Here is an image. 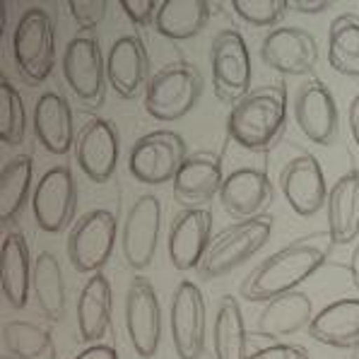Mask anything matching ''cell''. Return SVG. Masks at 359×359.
<instances>
[{"label": "cell", "mask_w": 359, "mask_h": 359, "mask_svg": "<svg viewBox=\"0 0 359 359\" xmlns=\"http://www.w3.org/2000/svg\"><path fill=\"white\" fill-rule=\"evenodd\" d=\"M275 201V186L270 176L263 169L256 167H241L227 174L219 191V203L229 217L253 219L268 215L265 210Z\"/></svg>", "instance_id": "19"}, {"label": "cell", "mask_w": 359, "mask_h": 359, "mask_svg": "<svg viewBox=\"0 0 359 359\" xmlns=\"http://www.w3.org/2000/svg\"><path fill=\"white\" fill-rule=\"evenodd\" d=\"M109 87L121 99H135L147 90L150 77V53L137 34H123L111 43L107 53Z\"/></svg>", "instance_id": "20"}, {"label": "cell", "mask_w": 359, "mask_h": 359, "mask_svg": "<svg viewBox=\"0 0 359 359\" xmlns=\"http://www.w3.org/2000/svg\"><path fill=\"white\" fill-rule=\"evenodd\" d=\"M126 18L135 27H154V18H157L159 3L154 0H123L121 3Z\"/></svg>", "instance_id": "37"}, {"label": "cell", "mask_w": 359, "mask_h": 359, "mask_svg": "<svg viewBox=\"0 0 359 359\" xmlns=\"http://www.w3.org/2000/svg\"><path fill=\"white\" fill-rule=\"evenodd\" d=\"M313 316H316V311H313L311 297L302 290L290 292V294L275 297V299L263 304L253 335L270 342H285V338H290V335L309 330Z\"/></svg>", "instance_id": "23"}, {"label": "cell", "mask_w": 359, "mask_h": 359, "mask_svg": "<svg viewBox=\"0 0 359 359\" xmlns=\"http://www.w3.org/2000/svg\"><path fill=\"white\" fill-rule=\"evenodd\" d=\"M32 126L39 145L48 154L65 157L70 150H75V121H73V107L60 92H43L34 104L32 114Z\"/></svg>", "instance_id": "22"}, {"label": "cell", "mask_w": 359, "mask_h": 359, "mask_svg": "<svg viewBox=\"0 0 359 359\" xmlns=\"http://www.w3.org/2000/svg\"><path fill=\"white\" fill-rule=\"evenodd\" d=\"M75 359H121V357H118V350H116V347L97 342V345L85 347Z\"/></svg>", "instance_id": "40"}, {"label": "cell", "mask_w": 359, "mask_h": 359, "mask_svg": "<svg viewBox=\"0 0 359 359\" xmlns=\"http://www.w3.org/2000/svg\"><path fill=\"white\" fill-rule=\"evenodd\" d=\"M118 219L111 210L97 208L75 219L68 231V258L80 275H97L111 261Z\"/></svg>", "instance_id": "7"}, {"label": "cell", "mask_w": 359, "mask_h": 359, "mask_svg": "<svg viewBox=\"0 0 359 359\" xmlns=\"http://www.w3.org/2000/svg\"><path fill=\"white\" fill-rule=\"evenodd\" d=\"M203 87H205V80L196 63H189V60L167 63L147 82L145 111L162 123L181 121L198 107Z\"/></svg>", "instance_id": "3"}, {"label": "cell", "mask_w": 359, "mask_h": 359, "mask_svg": "<svg viewBox=\"0 0 359 359\" xmlns=\"http://www.w3.org/2000/svg\"><path fill=\"white\" fill-rule=\"evenodd\" d=\"M34 263L29 256V244L22 231H10L0 246V287L15 311H22L32 294Z\"/></svg>", "instance_id": "25"}, {"label": "cell", "mask_w": 359, "mask_h": 359, "mask_svg": "<svg viewBox=\"0 0 359 359\" xmlns=\"http://www.w3.org/2000/svg\"><path fill=\"white\" fill-rule=\"evenodd\" d=\"M287 87L283 82L251 90L227 114V135L246 152H268L287 130Z\"/></svg>", "instance_id": "2"}, {"label": "cell", "mask_w": 359, "mask_h": 359, "mask_svg": "<svg viewBox=\"0 0 359 359\" xmlns=\"http://www.w3.org/2000/svg\"><path fill=\"white\" fill-rule=\"evenodd\" d=\"M114 316V292L104 273L90 275L77 294V338L97 345L107 338Z\"/></svg>", "instance_id": "24"}, {"label": "cell", "mask_w": 359, "mask_h": 359, "mask_svg": "<svg viewBox=\"0 0 359 359\" xmlns=\"http://www.w3.org/2000/svg\"><path fill=\"white\" fill-rule=\"evenodd\" d=\"M63 80L70 87L77 104L85 109L104 107L107 99V58L99 46V39L92 34H80L68 41L60 60Z\"/></svg>", "instance_id": "6"}, {"label": "cell", "mask_w": 359, "mask_h": 359, "mask_svg": "<svg viewBox=\"0 0 359 359\" xmlns=\"http://www.w3.org/2000/svg\"><path fill=\"white\" fill-rule=\"evenodd\" d=\"M212 5L208 0H162L154 32L171 41H189L208 27Z\"/></svg>", "instance_id": "29"}, {"label": "cell", "mask_w": 359, "mask_h": 359, "mask_svg": "<svg viewBox=\"0 0 359 359\" xmlns=\"http://www.w3.org/2000/svg\"><path fill=\"white\" fill-rule=\"evenodd\" d=\"M273 227V215L239 219V222H231L227 227H222L212 236L205 258H203L201 268H198L201 278L217 280L222 275L231 273V270H236L239 265H244L246 261H251L268 244Z\"/></svg>", "instance_id": "4"}, {"label": "cell", "mask_w": 359, "mask_h": 359, "mask_svg": "<svg viewBox=\"0 0 359 359\" xmlns=\"http://www.w3.org/2000/svg\"><path fill=\"white\" fill-rule=\"evenodd\" d=\"M5 359H58L51 328L34 321H8L3 328Z\"/></svg>", "instance_id": "32"}, {"label": "cell", "mask_w": 359, "mask_h": 359, "mask_svg": "<svg viewBox=\"0 0 359 359\" xmlns=\"http://www.w3.org/2000/svg\"><path fill=\"white\" fill-rule=\"evenodd\" d=\"M32 176L34 162L29 154L13 157L0 171V222L8 227L25 212V205L32 203Z\"/></svg>", "instance_id": "31"}, {"label": "cell", "mask_w": 359, "mask_h": 359, "mask_svg": "<svg viewBox=\"0 0 359 359\" xmlns=\"http://www.w3.org/2000/svg\"><path fill=\"white\" fill-rule=\"evenodd\" d=\"M328 63L335 73L359 77V15L342 13L330 22Z\"/></svg>", "instance_id": "33"}, {"label": "cell", "mask_w": 359, "mask_h": 359, "mask_svg": "<svg viewBox=\"0 0 359 359\" xmlns=\"http://www.w3.org/2000/svg\"><path fill=\"white\" fill-rule=\"evenodd\" d=\"M294 123L309 142L330 147L338 140L340 111L330 87L318 77H309L299 85L292 102Z\"/></svg>", "instance_id": "11"}, {"label": "cell", "mask_w": 359, "mask_h": 359, "mask_svg": "<svg viewBox=\"0 0 359 359\" xmlns=\"http://www.w3.org/2000/svg\"><path fill=\"white\" fill-rule=\"evenodd\" d=\"M159 231H162V201L154 193H142L130 205L121 231V251L130 270L142 273L152 265L159 246Z\"/></svg>", "instance_id": "12"}, {"label": "cell", "mask_w": 359, "mask_h": 359, "mask_svg": "<svg viewBox=\"0 0 359 359\" xmlns=\"http://www.w3.org/2000/svg\"><path fill=\"white\" fill-rule=\"evenodd\" d=\"M224 179L222 157L217 152H193L174 179V198L186 208H205L212 198H219Z\"/></svg>", "instance_id": "21"}, {"label": "cell", "mask_w": 359, "mask_h": 359, "mask_svg": "<svg viewBox=\"0 0 359 359\" xmlns=\"http://www.w3.org/2000/svg\"><path fill=\"white\" fill-rule=\"evenodd\" d=\"M77 210V184L68 167H51L39 179L32 196L36 227L46 234H60L73 227Z\"/></svg>", "instance_id": "13"}, {"label": "cell", "mask_w": 359, "mask_h": 359, "mask_svg": "<svg viewBox=\"0 0 359 359\" xmlns=\"http://www.w3.org/2000/svg\"><path fill=\"white\" fill-rule=\"evenodd\" d=\"M278 184L287 205L294 210L299 217H313L328 203L330 189L325 184L321 162L309 152L297 154V157H292L290 162L283 164Z\"/></svg>", "instance_id": "15"}, {"label": "cell", "mask_w": 359, "mask_h": 359, "mask_svg": "<svg viewBox=\"0 0 359 359\" xmlns=\"http://www.w3.org/2000/svg\"><path fill=\"white\" fill-rule=\"evenodd\" d=\"M13 56L18 73L29 87L43 85L56 65V27L43 8H29L20 15L13 32Z\"/></svg>", "instance_id": "5"}, {"label": "cell", "mask_w": 359, "mask_h": 359, "mask_svg": "<svg viewBox=\"0 0 359 359\" xmlns=\"http://www.w3.org/2000/svg\"><path fill=\"white\" fill-rule=\"evenodd\" d=\"M231 10L241 22L258 29L278 27L290 13V0H234Z\"/></svg>", "instance_id": "35"}, {"label": "cell", "mask_w": 359, "mask_h": 359, "mask_svg": "<svg viewBox=\"0 0 359 359\" xmlns=\"http://www.w3.org/2000/svg\"><path fill=\"white\" fill-rule=\"evenodd\" d=\"M126 330L137 357L157 355L162 342V302L154 285L142 275L133 278L126 292Z\"/></svg>", "instance_id": "14"}, {"label": "cell", "mask_w": 359, "mask_h": 359, "mask_svg": "<svg viewBox=\"0 0 359 359\" xmlns=\"http://www.w3.org/2000/svg\"><path fill=\"white\" fill-rule=\"evenodd\" d=\"M210 68H212L215 97L229 109L251 92V51L239 29H222L215 34L210 46Z\"/></svg>", "instance_id": "9"}, {"label": "cell", "mask_w": 359, "mask_h": 359, "mask_svg": "<svg viewBox=\"0 0 359 359\" xmlns=\"http://www.w3.org/2000/svg\"><path fill=\"white\" fill-rule=\"evenodd\" d=\"M246 359H309V350L294 342H270L268 347H261Z\"/></svg>", "instance_id": "38"}, {"label": "cell", "mask_w": 359, "mask_h": 359, "mask_svg": "<svg viewBox=\"0 0 359 359\" xmlns=\"http://www.w3.org/2000/svg\"><path fill=\"white\" fill-rule=\"evenodd\" d=\"M248 333L236 297H222L212 318V359H246Z\"/></svg>", "instance_id": "30"}, {"label": "cell", "mask_w": 359, "mask_h": 359, "mask_svg": "<svg viewBox=\"0 0 359 359\" xmlns=\"http://www.w3.org/2000/svg\"><path fill=\"white\" fill-rule=\"evenodd\" d=\"M171 345L179 359H201L208 340V306L201 287L181 280L169 306Z\"/></svg>", "instance_id": "10"}, {"label": "cell", "mask_w": 359, "mask_h": 359, "mask_svg": "<svg viewBox=\"0 0 359 359\" xmlns=\"http://www.w3.org/2000/svg\"><path fill=\"white\" fill-rule=\"evenodd\" d=\"M347 128H350L352 142H355L357 150H359V92L352 97L350 109H347Z\"/></svg>", "instance_id": "41"}, {"label": "cell", "mask_w": 359, "mask_h": 359, "mask_svg": "<svg viewBox=\"0 0 359 359\" xmlns=\"http://www.w3.org/2000/svg\"><path fill=\"white\" fill-rule=\"evenodd\" d=\"M189 159L184 135L174 130H152L137 137L128 154V171L137 184L164 186L174 184L176 174Z\"/></svg>", "instance_id": "8"}, {"label": "cell", "mask_w": 359, "mask_h": 359, "mask_svg": "<svg viewBox=\"0 0 359 359\" xmlns=\"http://www.w3.org/2000/svg\"><path fill=\"white\" fill-rule=\"evenodd\" d=\"M325 217L335 246H347L359 239V169L345 171L330 186Z\"/></svg>", "instance_id": "27"}, {"label": "cell", "mask_w": 359, "mask_h": 359, "mask_svg": "<svg viewBox=\"0 0 359 359\" xmlns=\"http://www.w3.org/2000/svg\"><path fill=\"white\" fill-rule=\"evenodd\" d=\"M357 359H359V355H357Z\"/></svg>", "instance_id": "43"}, {"label": "cell", "mask_w": 359, "mask_h": 359, "mask_svg": "<svg viewBox=\"0 0 359 359\" xmlns=\"http://www.w3.org/2000/svg\"><path fill=\"white\" fill-rule=\"evenodd\" d=\"M27 135V111L22 95L10 80L0 82V140L5 145H22Z\"/></svg>", "instance_id": "34"}, {"label": "cell", "mask_w": 359, "mask_h": 359, "mask_svg": "<svg viewBox=\"0 0 359 359\" xmlns=\"http://www.w3.org/2000/svg\"><path fill=\"white\" fill-rule=\"evenodd\" d=\"M32 294L36 309L46 321L58 323L65 318L68 294H65V278L56 253L39 251L34 258V278H32Z\"/></svg>", "instance_id": "28"}, {"label": "cell", "mask_w": 359, "mask_h": 359, "mask_svg": "<svg viewBox=\"0 0 359 359\" xmlns=\"http://www.w3.org/2000/svg\"><path fill=\"white\" fill-rule=\"evenodd\" d=\"M350 273H352V280H355V285H357V290H359V244L355 246V251H352Z\"/></svg>", "instance_id": "42"}, {"label": "cell", "mask_w": 359, "mask_h": 359, "mask_svg": "<svg viewBox=\"0 0 359 359\" xmlns=\"http://www.w3.org/2000/svg\"><path fill=\"white\" fill-rule=\"evenodd\" d=\"M261 60L280 75H311L318 63V41L304 27H275L261 41Z\"/></svg>", "instance_id": "16"}, {"label": "cell", "mask_w": 359, "mask_h": 359, "mask_svg": "<svg viewBox=\"0 0 359 359\" xmlns=\"http://www.w3.org/2000/svg\"><path fill=\"white\" fill-rule=\"evenodd\" d=\"M330 0H290V13L299 15H321L330 8Z\"/></svg>", "instance_id": "39"}, {"label": "cell", "mask_w": 359, "mask_h": 359, "mask_svg": "<svg viewBox=\"0 0 359 359\" xmlns=\"http://www.w3.org/2000/svg\"><path fill=\"white\" fill-rule=\"evenodd\" d=\"M68 8L77 27L85 32L95 29L107 18V3L104 0H70Z\"/></svg>", "instance_id": "36"}, {"label": "cell", "mask_w": 359, "mask_h": 359, "mask_svg": "<svg viewBox=\"0 0 359 359\" xmlns=\"http://www.w3.org/2000/svg\"><path fill=\"white\" fill-rule=\"evenodd\" d=\"M212 212L208 208H184L169 224L167 251L176 270L201 268L208 246L212 241Z\"/></svg>", "instance_id": "18"}, {"label": "cell", "mask_w": 359, "mask_h": 359, "mask_svg": "<svg viewBox=\"0 0 359 359\" xmlns=\"http://www.w3.org/2000/svg\"><path fill=\"white\" fill-rule=\"evenodd\" d=\"M333 246V236L328 234V229L311 231L290 241L251 270V275L241 283V297L246 302L265 304L275 297L297 292L299 285L323 268Z\"/></svg>", "instance_id": "1"}, {"label": "cell", "mask_w": 359, "mask_h": 359, "mask_svg": "<svg viewBox=\"0 0 359 359\" xmlns=\"http://www.w3.org/2000/svg\"><path fill=\"white\" fill-rule=\"evenodd\" d=\"M75 162L82 174L95 184H107L116 174L121 157V137L109 118H90L77 133Z\"/></svg>", "instance_id": "17"}, {"label": "cell", "mask_w": 359, "mask_h": 359, "mask_svg": "<svg viewBox=\"0 0 359 359\" xmlns=\"http://www.w3.org/2000/svg\"><path fill=\"white\" fill-rule=\"evenodd\" d=\"M309 335L335 350L359 347V297H342L316 311Z\"/></svg>", "instance_id": "26"}]
</instances>
